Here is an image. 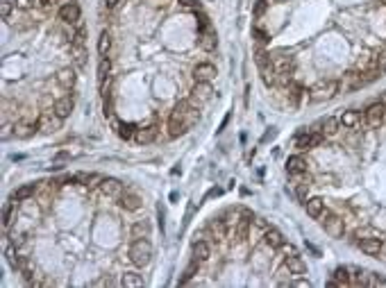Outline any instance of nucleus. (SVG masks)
Wrapping results in <instances>:
<instances>
[{"label":"nucleus","mask_w":386,"mask_h":288,"mask_svg":"<svg viewBox=\"0 0 386 288\" xmlns=\"http://www.w3.org/2000/svg\"><path fill=\"white\" fill-rule=\"evenodd\" d=\"M7 261H9V266H12V270H16V272H23L27 268V261L23 257H18L16 252H14V245L7 250Z\"/></svg>","instance_id":"obj_30"},{"label":"nucleus","mask_w":386,"mask_h":288,"mask_svg":"<svg viewBox=\"0 0 386 288\" xmlns=\"http://www.w3.org/2000/svg\"><path fill=\"white\" fill-rule=\"evenodd\" d=\"M177 3H180V7H182V9H191V12H198V9H202L198 0H177Z\"/></svg>","instance_id":"obj_46"},{"label":"nucleus","mask_w":386,"mask_h":288,"mask_svg":"<svg viewBox=\"0 0 386 288\" xmlns=\"http://www.w3.org/2000/svg\"><path fill=\"white\" fill-rule=\"evenodd\" d=\"M150 234H153L150 220H136L132 225V238H150Z\"/></svg>","instance_id":"obj_27"},{"label":"nucleus","mask_w":386,"mask_h":288,"mask_svg":"<svg viewBox=\"0 0 386 288\" xmlns=\"http://www.w3.org/2000/svg\"><path fill=\"white\" fill-rule=\"evenodd\" d=\"M339 125H341V120H336L334 116H327V118L316 123V132H320V134H325V136H334L336 132H339Z\"/></svg>","instance_id":"obj_19"},{"label":"nucleus","mask_w":386,"mask_h":288,"mask_svg":"<svg viewBox=\"0 0 386 288\" xmlns=\"http://www.w3.org/2000/svg\"><path fill=\"white\" fill-rule=\"evenodd\" d=\"M25 238H27L25 232H12V234H9V243H12L14 247L23 245V243H25Z\"/></svg>","instance_id":"obj_44"},{"label":"nucleus","mask_w":386,"mask_h":288,"mask_svg":"<svg viewBox=\"0 0 386 288\" xmlns=\"http://www.w3.org/2000/svg\"><path fill=\"white\" fill-rule=\"evenodd\" d=\"M12 130H14V125L5 123V125H3V139H9V134H12Z\"/></svg>","instance_id":"obj_58"},{"label":"nucleus","mask_w":386,"mask_h":288,"mask_svg":"<svg viewBox=\"0 0 386 288\" xmlns=\"http://www.w3.org/2000/svg\"><path fill=\"white\" fill-rule=\"evenodd\" d=\"M198 43H200V48H202V50H207V52L216 50V48H218L216 32H214L212 27H209V30H204V32H198Z\"/></svg>","instance_id":"obj_15"},{"label":"nucleus","mask_w":386,"mask_h":288,"mask_svg":"<svg viewBox=\"0 0 386 288\" xmlns=\"http://www.w3.org/2000/svg\"><path fill=\"white\" fill-rule=\"evenodd\" d=\"M273 66H275L277 73H295V59L284 52H277L273 55Z\"/></svg>","instance_id":"obj_13"},{"label":"nucleus","mask_w":386,"mask_h":288,"mask_svg":"<svg viewBox=\"0 0 386 288\" xmlns=\"http://www.w3.org/2000/svg\"><path fill=\"white\" fill-rule=\"evenodd\" d=\"M305 211L309 218H320V213L325 211V202L320 198H307L305 200Z\"/></svg>","instance_id":"obj_20"},{"label":"nucleus","mask_w":386,"mask_h":288,"mask_svg":"<svg viewBox=\"0 0 386 288\" xmlns=\"http://www.w3.org/2000/svg\"><path fill=\"white\" fill-rule=\"evenodd\" d=\"M332 277H334V279L339 281L341 288L352 284V277H350V268H348V266H339V268L334 270V275H332Z\"/></svg>","instance_id":"obj_32"},{"label":"nucleus","mask_w":386,"mask_h":288,"mask_svg":"<svg viewBox=\"0 0 386 288\" xmlns=\"http://www.w3.org/2000/svg\"><path fill=\"white\" fill-rule=\"evenodd\" d=\"M291 286H298V288H309L311 284H309V279H302V277H300V279H293V281H291Z\"/></svg>","instance_id":"obj_54"},{"label":"nucleus","mask_w":386,"mask_h":288,"mask_svg":"<svg viewBox=\"0 0 386 288\" xmlns=\"http://www.w3.org/2000/svg\"><path fill=\"white\" fill-rule=\"evenodd\" d=\"M111 86H114V77L111 75H107V77H102V80H98V89H100V95L105 98V95H111Z\"/></svg>","instance_id":"obj_40"},{"label":"nucleus","mask_w":386,"mask_h":288,"mask_svg":"<svg viewBox=\"0 0 386 288\" xmlns=\"http://www.w3.org/2000/svg\"><path fill=\"white\" fill-rule=\"evenodd\" d=\"M84 39H86V30H84V23L82 18L75 23V30H73V41L71 46H84Z\"/></svg>","instance_id":"obj_36"},{"label":"nucleus","mask_w":386,"mask_h":288,"mask_svg":"<svg viewBox=\"0 0 386 288\" xmlns=\"http://www.w3.org/2000/svg\"><path fill=\"white\" fill-rule=\"evenodd\" d=\"M359 123H361V114L357 109H348V111H343V116H341V125H343L345 130H352Z\"/></svg>","instance_id":"obj_29"},{"label":"nucleus","mask_w":386,"mask_h":288,"mask_svg":"<svg viewBox=\"0 0 386 288\" xmlns=\"http://www.w3.org/2000/svg\"><path fill=\"white\" fill-rule=\"evenodd\" d=\"M55 80H57V84L64 86V89H73V86H75V80H77L75 68H71V66L60 68V71H57V75H55Z\"/></svg>","instance_id":"obj_14"},{"label":"nucleus","mask_w":386,"mask_h":288,"mask_svg":"<svg viewBox=\"0 0 386 288\" xmlns=\"http://www.w3.org/2000/svg\"><path fill=\"white\" fill-rule=\"evenodd\" d=\"M382 75H384V73H382V68H379V66H375V68H370V71L361 73V80H364V86H368V84H373V82H377Z\"/></svg>","instance_id":"obj_39"},{"label":"nucleus","mask_w":386,"mask_h":288,"mask_svg":"<svg viewBox=\"0 0 386 288\" xmlns=\"http://www.w3.org/2000/svg\"><path fill=\"white\" fill-rule=\"evenodd\" d=\"M94 286H114V281H111L109 277H107V279H100V281H96Z\"/></svg>","instance_id":"obj_61"},{"label":"nucleus","mask_w":386,"mask_h":288,"mask_svg":"<svg viewBox=\"0 0 386 288\" xmlns=\"http://www.w3.org/2000/svg\"><path fill=\"white\" fill-rule=\"evenodd\" d=\"M80 18H82V12H80V5H77L75 0H71V3H66L60 7V21L68 23V25H75Z\"/></svg>","instance_id":"obj_9"},{"label":"nucleus","mask_w":386,"mask_h":288,"mask_svg":"<svg viewBox=\"0 0 386 288\" xmlns=\"http://www.w3.org/2000/svg\"><path fill=\"white\" fill-rule=\"evenodd\" d=\"M200 263H202V261H200V259H195V257L191 259V263H189V266H187V270H184V272H182V277H180L177 286H187L189 281H191L193 277L198 275V270H200Z\"/></svg>","instance_id":"obj_26"},{"label":"nucleus","mask_w":386,"mask_h":288,"mask_svg":"<svg viewBox=\"0 0 386 288\" xmlns=\"http://www.w3.org/2000/svg\"><path fill=\"white\" fill-rule=\"evenodd\" d=\"M118 3H123V0H105L107 9H114V7H118Z\"/></svg>","instance_id":"obj_60"},{"label":"nucleus","mask_w":386,"mask_h":288,"mask_svg":"<svg viewBox=\"0 0 386 288\" xmlns=\"http://www.w3.org/2000/svg\"><path fill=\"white\" fill-rule=\"evenodd\" d=\"M263 243H266L268 247H273V250H280V247L284 245V236H282L280 229L268 227L266 232H263Z\"/></svg>","instance_id":"obj_18"},{"label":"nucleus","mask_w":386,"mask_h":288,"mask_svg":"<svg viewBox=\"0 0 386 288\" xmlns=\"http://www.w3.org/2000/svg\"><path fill=\"white\" fill-rule=\"evenodd\" d=\"M375 66L382 68V73L386 75V50H382V52L377 55V59H375Z\"/></svg>","instance_id":"obj_52"},{"label":"nucleus","mask_w":386,"mask_h":288,"mask_svg":"<svg viewBox=\"0 0 386 288\" xmlns=\"http://www.w3.org/2000/svg\"><path fill=\"white\" fill-rule=\"evenodd\" d=\"M268 7V0H257V7H255V14L257 16H261L263 14V9Z\"/></svg>","instance_id":"obj_53"},{"label":"nucleus","mask_w":386,"mask_h":288,"mask_svg":"<svg viewBox=\"0 0 386 288\" xmlns=\"http://www.w3.org/2000/svg\"><path fill=\"white\" fill-rule=\"evenodd\" d=\"M12 7L14 3H9V0H3V5H0V14H3V21H7L9 14H12Z\"/></svg>","instance_id":"obj_50"},{"label":"nucleus","mask_w":386,"mask_h":288,"mask_svg":"<svg viewBox=\"0 0 386 288\" xmlns=\"http://www.w3.org/2000/svg\"><path fill=\"white\" fill-rule=\"evenodd\" d=\"M275 134H277V132H275V130H273V127H271V130H268V132H266V134H263V139H261V143H268V141H271V139H275Z\"/></svg>","instance_id":"obj_56"},{"label":"nucleus","mask_w":386,"mask_h":288,"mask_svg":"<svg viewBox=\"0 0 386 288\" xmlns=\"http://www.w3.org/2000/svg\"><path fill=\"white\" fill-rule=\"evenodd\" d=\"M382 102H384V105H386V91H384V95H382Z\"/></svg>","instance_id":"obj_63"},{"label":"nucleus","mask_w":386,"mask_h":288,"mask_svg":"<svg viewBox=\"0 0 386 288\" xmlns=\"http://www.w3.org/2000/svg\"><path fill=\"white\" fill-rule=\"evenodd\" d=\"M284 266L291 270V275H295V277H300V275H305L307 272V263L300 259V254H295V257H284Z\"/></svg>","instance_id":"obj_21"},{"label":"nucleus","mask_w":386,"mask_h":288,"mask_svg":"<svg viewBox=\"0 0 386 288\" xmlns=\"http://www.w3.org/2000/svg\"><path fill=\"white\" fill-rule=\"evenodd\" d=\"M12 216H14V207H12V204H7V207L3 209V225H5V227H9V225H12Z\"/></svg>","instance_id":"obj_48"},{"label":"nucleus","mask_w":386,"mask_h":288,"mask_svg":"<svg viewBox=\"0 0 386 288\" xmlns=\"http://www.w3.org/2000/svg\"><path fill=\"white\" fill-rule=\"evenodd\" d=\"M322 141H325V134H320V132H316V130L302 132V134L295 136V148L298 150H311V148H318Z\"/></svg>","instance_id":"obj_5"},{"label":"nucleus","mask_w":386,"mask_h":288,"mask_svg":"<svg viewBox=\"0 0 386 288\" xmlns=\"http://www.w3.org/2000/svg\"><path fill=\"white\" fill-rule=\"evenodd\" d=\"M62 120H64V118H60L55 111H46V114L39 116L37 127H39L41 134H52V132H57V130L62 127Z\"/></svg>","instance_id":"obj_6"},{"label":"nucleus","mask_w":386,"mask_h":288,"mask_svg":"<svg viewBox=\"0 0 386 288\" xmlns=\"http://www.w3.org/2000/svg\"><path fill=\"white\" fill-rule=\"evenodd\" d=\"M136 125L134 123H121V127L116 130V134H118V139H123V141H130V139H134V134H136Z\"/></svg>","instance_id":"obj_37"},{"label":"nucleus","mask_w":386,"mask_h":288,"mask_svg":"<svg viewBox=\"0 0 386 288\" xmlns=\"http://www.w3.org/2000/svg\"><path fill=\"white\" fill-rule=\"evenodd\" d=\"M98 188H100V193L107 195V198L118 200L121 193H123V182L116 179V177H102V182L98 184Z\"/></svg>","instance_id":"obj_7"},{"label":"nucleus","mask_w":386,"mask_h":288,"mask_svg":"<svg viewBox=\"0 0 386 288\" xmlns=\"http://www.w3.org/2000/svg\"><path fill=\"white\" fill-rule=\"evenodd\" d=\"M34 132H39V127L34 123H25V120H21V123L14 125V136H16V139H23V141L32 139Z\"/></svg>","instance_id":"obj_22"},{"label":"nucleus","mask_w":386,"mask_h":288,"mask_svg":"<svg viewBox=\"0 0 386 288\" xmlns=\"http://www.w3.org/2000/svg\"><path fill=\"white\" fill-rule=\"evenodd\" d=\"M121 286L141 288V286H145V279H143V275H139V272H125V275L121 277Z\"/></svg>","instance_id":"obj_28"},{"label":"nucleus","mask_w":386,"mask_h":288,"mask_svg":"<svg viewBox=\"0 0 386 288\" xmlns=\"http://www.w3.org/2000/svg\"><path fill=\"white\" fill-rule=\"evenodd\" d=\"M364 116H366V123H368L370 127H379V125L384 123V116H386V105H384L382 100L370 102V105L366 107Z\"/></svg>","instance_id":"obj_4"},{"label":"nucleus","mask_w":386,"mask_h":288,"mask_svg":"<svg viewBox=\"0 0 386 288\" xmlns=\"http://www.w3.org/2000/svg\"><path fill=\"white\" fill-rule=\"evenodd\" d=\"M339 93H341V82H336V80H320L309 89V98L314 102L332 100V98Z\"/></svg>","instance_id":"obj_3"},{"label":"nucleus","mask_w":386,"mask_h":288,"mask_svg":"<svg viewBox=\"0 0 386 288\" xmlns=\"http://www.w3.org/2000/svg\"><path fill=\"white\" fill-rule=\"evenodd\" d=\"M55 3V0H39V5H41V7H48V5H52Z\"/></svg>","instance_id":"obj_62"},{"label":"nucleus","mask_w":386,"mask_h":288,"mask_svg":"<svg viewBox=\"0 0 386 288\" xmlns=\"http://www.w3.org/2000/svg\"><path fill=\"white\" fill-rule=\"evenodd\" d=\"M34 3H39V0H14V7H16V9H23V12H27V9L34 7Z\"/></svg>","instance_id":"obj_49"},{"label":"nucleus","mask_w":386,"mask_h":288,"mask_svg":"<svg viewBox=\"0 0 386 288\" xmlns=\"http://www.w3.org/2000/svg\"><path fill=\"white\" fill-rule=\"evenodd\" d=\"M368 286H386V277H384V275H375V272H370V277H368Z\"/></svg>","instance_id":"obj_47"},{"label":"nucleus","mask_w":386,"mask_h":288,"mask_svg":"<svg viewBox=\"0 0 386 288\" xmlns=\"http://www.w3.org/2000/svg\"><path fill=\"white\" fill-rule=\"evenodd\" d=\"M37 193V184H23V186H18L16 191L12 193V202H25L27 198H32V195Z\"/></svg>","instance_id":"obj_25"},{"label":"nucleus","mask_w":386,"mask_h":288,"mask_svg":"<svg viewBox=\"0 0 386 288\" xmlns=\"http://www.w3.org/2000/svg\"><path fill=\"white\" fill-rule=\"evenodd\" d=\"M191 93H193V95H198L202 102L212 100V98H214L212 82H195V84H193V89H191Z\"/></svg>","instance_id":"obj_23"},{"label":"nucleus","mask_w":386,"mask_h":288,"mask_svg":"<svg viewBox=\"0 0 386 288\" xmlns=\"http://www.w3.org/2000/svg\"><path fill=\"white\" fill-rule=\"evenodd\" d=\"M157 134H159L157 125L139 127V130H136V134H134V141H136L139 145H150V143H155V141H157Z\"/></svg>","instance_id":"obj_12"},{"label":"nucleus","mask_w":386,"mask_h":288,"mask_svg":"<svg viewBox=\"0 0 386 288\" xmlns=\"http://www.w3.org/2000/svg\"><path fill=\"white\" fill-rule=\"evenodd\" d=\"M307 159L302 157V154H293V157L286 159V170H289V175H307Z\"/></svg>","instance_id":"obj_16"},{"label":"nucleus","mask_w":386,"mask_h":288,"mask_svg":"<svg viewBox=\"0 0 386 288\" xmlns=\"http://www.w3.org/2000/svg\"><path fill=\"white\" fill-rule=\"evenodd\" d=\"M128 257L134 266H139V268L148 266L150 259H153V245H150V241L148 238H134V243H132L128 250Z\"/></svg>","instance_id":"obj_1"},{"label":"nucleus","mask_w":386,"mask_h":288,"mask_svg":"<svg viewBox=\"0 0 386 288\" xmlns=\"http://www.w3.org/2000/svg\"><path fill=\"white\" fill-rule=\"evenodd\" d=\"M320 222H322V229H325L332 238H343L345 236V220L336 211H332V209L325 207V211L320 213Z\"/></svg>","instance_id":"obj_2"},{"label":"nucleus","mask_w":386,"mask_h":288,"mask_svg":"<svg viewBox=\"0 0 386 288\" xmlns=\"http://www.w3.org/2000/svg\"><path fill=\"white\" fill-rule=\"evenodd\" d=\"M309 182H311V179H307V182H300V184H298V186H295V198L300 200L302 204H305L307 195H309Z\"/></svg>","instance_id":"obj_43"},{"label":"nucleus","mask_w":386,"mask_h":288,"mask_svg":"<svg viewBox=\"0 0 386 288\" xmlns=\"http://www.w3.org/2000/svg\"><path fill=\"white\" fill-rule=\"evenodd\" d=\"M107 75H111V59H109V55L102 57L100 64H98V80H102V77H107Z\"/></svg>","instance_id":"obj_41"},{"label":"nucleus","mask_w":386,"mask_h":288,"mask_svg":"<svg viewBox=\"0 0 386 288\" xmlns=\"http://www.w3.org/2000/svg\"><path fill=\"white\" fill-rule=\"evenodd\" d=\"M248 232H250V220H246V218H239L236 227H234V238H236V241H246Z\"/></svg>","instance_id":"obj_35"},{"label":"nucleus","mask_w":386,"mask_h":288,"mask_svg":"<svg viewBox=\"0 0 386 288\" xmlns=\"http://www.w3.org/2000/svg\"><path fill=\"white\" fill-rule=\"evenodd\" d=\"M73 109H75V95H64L52 105V111H55L60 118H68V116L73 114Z\"/></svg>","instance_id":"obj_10"},{"label":"nucleus","mask_w":386,"mask_h":288,"mask_svg":"<svg viewBox=\"0 0 386 288\" xmlns=\"http://www.w3.org/2000/svg\"><path fill=\"white\" fill-rule=\"evenodd\" d=\"M71 55H73V61H75L77 68H84L86 66V52H84V46H71Z\"/></svg>","instance_id":"obj_38"},{"label":"nucleus","mask_w":386,"mask_h":288,"mask_svg":"<svg viewBox=\"0 0 386 288\" xmlns=\"http://www.w3.org/2000/svg\"><path fill=\"white\" fill-rule=\"evenodd\" d=\"M216 75H218L216 66L207 64V61H202V64H198V66L193 68V80L195 82H212Z\"/></svg>","instance_id":"obj_11"},{"label":"nucleus","mask_w":386,"mask_h":288,"mask_svg":"<svg viewBox=\"0 0 386 288\" xmlns=\"http://www.w3.org/2000/svg\"><path fill=\"white\" fill-rule=\"evenodd\" d=\"M221 195H223V188L214 186V188H209V193H207V200H212V198H221Z\"/></svg>","instance_id":"obj_55"},{"label":"nucleus","mask_w":386,"mask_h":288,"mask_svg":"<svg viewBox=\"0 0 386 288\" xmlns=\"http://www.w3.org/2000/svg\"><path fill=\"white\" fill-rule=\"evenodd\" d=\"M191 125L187 120H177V118H168V136L170 139H177V136L187 134Z\"/></svg>","instance_id":"obj_24"},{"label":"nucleus","mask_w":386,"mask_h":288,"mask_svg":"<svg viewBox=\"0 0 386 288\" xmlns=\"http://www.w3.org/2000/svg\"><path fill=\"white\" fill-rule=\"evenodd\" d=\"M280 250H282V254H284V257H295V254H298V247H295V245H291V243H289V245L284 243V245H282Z\"/></svg>","instance_id":"obj_51"},{"label":"nucleus","mask_w":386,"mask_h":288,"mask_svg":"<svg viewBox=\"0 0 386 288\" xmlns=\"http://www.w3.org/2000/svg\"><path fill=\"white\" fill-rule=\"evenodd\" d=\"M118 204L125 209V211H139L141 209V198L132 191H123L118 198Z\"/></svg>","instance_id":"obj_17"},{"label":"nucleus","mask_w":386,"mask_h":288,"mask_svg":"<svg viewBox=\"0 0 386 288\" xmlns=\"http://www.w3.org/2000/svg\"><path fill=\"white\" fill-rule=\"evenodd\" d=\"M255 222H257V227L261 229V232H266V229H268V222L263 220V218H255Z\"/></svg>","instance_id":"obj_59"},{"label":"nucleus","mask_w":386,"mask_h":288,"mask_svg":"<svg viewBox=\"0 0 386 288\" xmlns=\"http://www.w3.org/2000/svg\"><path fill=\"white\" fill-rule=\"evenodd\" d=\"M111 50V34L109 32H100V37H98V52H100V57H107Z\"/></svg>","instance_id":"obj_33"},{"label":"nucleus","mask_w":386,"mask_h":288,"mask_svg":"<svg viewBox=\"0 0 386 288\" xmlns=\"http://www.w3.org/2000/svg\"><path fill=\"white\" fill-rule=\"evenodd\" d=\"M71 157V152H66V150H62V152H57L55 157H52V161H64V159H68Z\"/></svg>","instance_id":"obj_57"},{"label":"nucleus","mask_w":386,"mask_h":288,"mask_svg":"<svg viewBox=\"0 0 386 288\" xmlns=\"http://www.w3.org/2000/svg\"><path fill=\"white\" fill-rule=\"evenodd\" d=\"M77 182H80L82 186H98V184L102 182V175H98V173H77Z\"/></svg>","instance_id":"obj_34"},{"label":"nucleus","mask_w":386,"mask_h":288,"mask_svg":"<svg viewBox=\"0 0 386 288\" xmlns=\"http://www.w3.org/2000/svg\"><path fill=\"white\" fill-rule=\"evenodd\" d=\"M357 247L368 257H379L382 254V250H384V238H375V236L361 238V241L357 243Z\"/></svg>","instance_id":"obj_8"},{"label":"nucleus","mask_w":386,"mask_h":288,"mask_svg":"<svg viewBox=\"0 0 386 288\" xmlns=\"http://www.w3.org/2000/svg\"><path fill=\"white\" fill-rule=\"evenodd\" d=\"M191 247H193V257L200 259V261H207L212 257V250H209V245L204 241H193Z\"/></svg>","instance_id":"obj_31"},{"label":"nucleus","mask_w":386,"mask_h":288,"mask_svg":"<svg viewBox=\"0 0 386 288\" xmlns=\"http://www.w3.org/2000/svg\"><path fill=\"white\" fill-rule=\"evenodd\" d=\"M252 37H255L257 46H268V43H271V37H268V32H263L261 27H252Z\"/></svg>","instance_id":"obj_42"},{"label":"nucleus","mask_w":386,"mask_h":288,"mask_svg":"<svg viewBox=\"0 0 386 288\" xmlns=\"http://www.w3.org/2000/svg\"><path fill=\"white\" fill-rule=\"evenodd\" d=\"M102 111H105L107 118H109V116H114V98H111V95L102 98Z\"/></svg>","instance_id":"obj_45"}]
</instances>
